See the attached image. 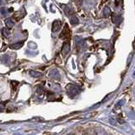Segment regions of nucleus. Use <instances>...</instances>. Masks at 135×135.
Wrapping results in <instances>:
<instances>
[{"label": "nucleus", "instance_id": "423d86ee", "mask_svg": "<svg viewBox=\"0 0 135 135\" xmlns=\"http://www.w3.org/2000/svg\"><path fill=\"white\" fill-rule=\"evenodd\" d=\"M22 45H23V42H19V43L14 44L13 45L14 47H13V48H14V49H19V47H22Z\"/></svg>", "mask_w": 135, "mask_h": 135}, {"label": "nucleus", "instance_id": "0eeeda50", "mask_svg": "<svg viewBox=\"0 0 135 135\" xmlns=\"http://www.w3.org/2000/svg\"><path fill=\"white\" fill-rule=\"evenodd\" d=\"M96 135H106V133L102 129H97L96 131Z\"/></svg>", "mask_w": 135, "mask_h": 135}, {"label": "nucleus", "instance_id": "1a4fd4ad", "mask_svg": "<svg viewBox=\"0 0 135 135\" xmlns=\"http://www.w3.org/2000/svg\"><path fill=\"white\" fill-rule=\"evenodd\" d=\"M3 34H4V36H8L9 35V30H7V29H3Z\"/></svg>", "mask_w": 135, "mask_h": 135}, {"label": "nucleus", "instance_id": "f257e3e1", "mask_svg": "<svg viewBox=\"0 0 135 135\" xmlns=\"http://www.w3.org/2000/svg\"><path fill=\"white\" fill-rule=\"evenodd\" d=\"M69 28L68 27V25L66 24L63 28V31H62V34L60 35V38H68L69 36Z\"/></svg>", "mask_w": 135, "mask_h": 135}, {"label": "nucleus", "instance_id": "9b49d317", "mask_svg": "<svg viewBox=\"0 0 135 135\" xmlns=\"http://www.w3.org/2000/svg\"><path fill=\"white\" fill-rule=\"evenodd\" d=\"M69 135H73V134H69Z\"/></svg>", "mask_w": 135, "mask_h": 135}, {"label": "nucleus", "instance_id": "7ed1b4c3", "mask_svg": "<svg viewBox=\"0 0 135 135\" xmlns=\"http://www.w3.org/2000/svg\"><path fill=\"white\" fill-rule=\"evenodd\" d=\"M61 28V21L60 20H55L52 24V32H57Z\"/></svg>", "mask_w": 135, "mask_h": 135}, {"label": "nucleus", "instance_id": "39448f33", "mask_svg": "<svg viewBox=\"0 0 135 135\" xmlns=\"http://www.w3.org/2000/svg\"><path fill=\"white\" fill-rule=\"evenodd\" d=\"M70 23L72 25H75L79 23V19L76 18V17H73L72 19H70Z\"/></svg>", "mask_w": 135, "mask_h": 135}, {"label": "nucleus", "instance_id": "20e7f679", "mask_svg": "<svg viewBox=\"0 0 135 135\" xmlns=\"http://www.w3.org/2000/svg\"><path fill=\"white\" fill-rule=\"evenodd\" d=\"M5 23H6V26H9V27H12L14 26V21H13V19H8L6 20Z\"/></svg>", "mask_w": 135, "mask_h": 135}, {"label": "nucleus", "instance_id": "f03ea898", "mask_svg": "<svg viewBox=\"0 0 135 135\" xmlns=\"http://www.w3.org/2000/svg\"><path fill=\"white\" fill-rule=\"evenodd\" d=\"M69 49H70V47H69V41H65L64 43H63V46H62V54H63L64 56H65V55H66L67 53H69Z\"/></svg>", "mask_w": 135, "mask_h": 135}, {"label": "nucleus", "instance_id": "9d476101", "mask_svg": "<svg viewBox=\"0 0 135 135\" xmlns=\"http://www.w3.org/2000/svg\"><path fill=\"white\" fill-rule=\"evenodd\" d=\"M74 1H75V2H76V3H77V4H79H79H81L82 0H74Z\"/></svg>", "mask_w": 135, "mask_h": 135}, {"label": "nucleus", "instance_id": "6e6552de", "mask_svg": "<svg viewBox=\"0 0 135 135\" xmlns=\"http://www.w3.org/2000/svg\"><path fill=\"white\" fill-rule=\"evenodd\" d=\"M108 12L110 13V9L108 7H106V9H105V10H104V15L107 17V16H109V14H108Z\"/></svg>", "mask_w": 135, "mask_h": 135}]
</instances>
